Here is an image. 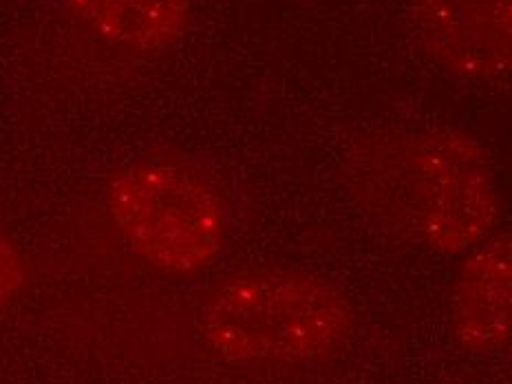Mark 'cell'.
Returning a JSON list of instances; mask_svg holds the SVG:
<instances>
[{
    "mask_svg": "<svg viewBox=\"0 0 512 384\" xmlns=\"http://www.w3.org/2000/svg\"><path fill=\"white\" fill-rule=\"evenodd\" d=\"M104 201L124 243L159 272L195 274L226 248V204L206 177L184 164H128L109 179Z\"/></svg>",
    "mask_w": 512,
    "mask_h": 384,
    "instance_id": "3957f363",
    "label": "cell"
},
{
    "mask_svg": "<svg viewBox=\"0 0 512 384\" xmlns=\"http://www.w3.org/2000/svg\"><path fill=\"white\" fill-rule=\"evenodd\" d=\"M411 20L448 78L490 82L512 73V0H411Z\"/></svg>",
    "mask_w": 512,
    "mask_h": 384,
    "instance_id": "277c9868",
    "label": "cell"
},
{
    "mask_svg": "<svg viewBox=\"0 0 512 384\" xmlns=\"http://www.w3.org/2000/svg\"><path fill=\"white\" fill-rule=\"evenodd\" d=\"M199 325L206 345L234 365H296L336 354L354 329V312L314 274L254 270L223 281Z\"/></svg>",
    "mask_w": 512,
    "mask_h": 384,
    "instance_id": "7a4b0ae2",
    "label": "cell"
},
{
    "mask_svg": "<svg viewBox=\"0 0 512 384\" xmlns=\"http://www.w3.org/2000/svg\"><path fill=\"white\" fill-rule=\"evenodd\" d=\"M91 34L131 51L179 45L192 23V0H62Z\"/></svg>",
    "mask_w": 512,
    "mask_h": 384,
    "instance_id": "8992f818",
    "label": "cell"
},
{
    "mask_svg": "<svg viewBox=\"0 0 512 384\" xmlns=\"http://www.w3.org/2000/svg\"><path fill=\"white\" fill-rule=\"evenodd\" d=\"M343 175L369 221L437 254L473 250L499 221L493 164L462 128L360 137L347 148Z\"/></svg>",
    "mask_w": 512,
    "mask_h": 384,
    "instance_id": "6da1fadb",
    "label": "cell"
},
{
    "mask_svg": "<svg viewBox=\"0 0 512 384\" xmlns=\"http://www.w3.org/2000/svg\"><path fill=\"white\" fill-rule=\"evenodd\" d=\"M451 329L457 345L488 354L512 338V232L475 245L453 287Z\"/></svg>",
    "mask_w": 512,
    "mask_h": 384,
    "instance_id": "5b68a950",
    "label": "cell"
},
{
    "mask_svg": "<svg viewBox=\"0 0 512 384\" xmlns=\"http://www.w3.org/2000/svg\"><path fill=\"white\" fill-rule=\"evenodd\" d=\"M27 285V263L18 245L0 232V314L23 294Z\"/></svg>",
    "mask_w": 512,
    "mask_h": 384,
    "instance_id": "52a82bcc",
    "label": "cell"
}]
</instances>
